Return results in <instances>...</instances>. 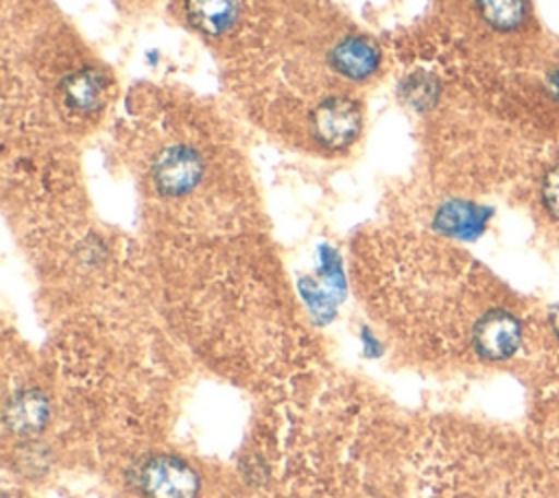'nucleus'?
Here are the masks:
<instances>
[{
    "label": "nucleus",
    "instance_id": "obj_1",
    "mask_svg": "<svg viewBox=\"0 0 559 498\" xmlns=\"http://www.w3.org/2000/svg\"><path fill=\"white\" fill-rule=\"evenodd\" d=\"M138 483L144 498H194L201 485L186 461L168 454L148 459L140 467Z\"/></svg>",
    "mask_w": 559,
    "mask_h": 498
},
{
    "label": "nucleus",
    "instance_id": "obj_2",
    "mask_svg": "<svg viewBox=\"0 0 559 498\" xmlns=\"http://www.w3.org/2000/svg\"><path fill=\"white\" fill-rule=\"evenodd\" d=\"M360 131V107L354 98L330 96L312 111V135L325 149L349 146Z\"/></svg>",
    "mask_w": 559,
    "mask_h": 498
},
{
    "label": "nucleus",
    "instance_id": "obj_3",
    "mask_svg": "<svg viewBox=\"0 0 559 498\" xmlns=\"http://www.w3.org/2000/svg\"><path fill=\"white\" fill-rule=\"evenodd\" d=\"M522 343V323L502 308L487 310L472 330V345L485 360H507Z\"/></svg>",
    "mask_w": 559,
    "mask_h": 498
},
{
    "label": "nucleus",
    "instance_id": "obj_4",
    "mask_svg": "<svg viewBox=\"0 0 559 498\" xmlns=\"http://www.w3.org/2000/svg\"><path fill=\"white\" fill-rule=\"evenodd\" d=\"M203 177L201 155L186 146L175 144L164 149L153 164V183L166 197H181L197 188Z\"/></svg>",
    "mask_w": 559,
    "mask_h": 498
},
{
    "label": "nucleus",
    "instance_id": "obj_5",
    "mask_svg": "<svg viewBox=\"0 0 559 498\" xmlns=\"http://www.w3.org/2000/svg\"><path fill=\"white\" fill-rule=\"evenodd\" d=\"M332 68L352 81H362L371 76L380 66V50L373 42L360 35L341 39L330 52Z\"/></svg>",
    "mask_w": 559,
    "mask_h": 498
},
{
    "label": "nucleus",
    "instance_id": "obj_6",
    "mask_svg": "<svg viewBox=\"0 0 559 498\" xmlns=\"http://www.w3.org/2000/svg\"><path fill=\"white\" fill-rule=\"evenodd\" d=\"M190 24L210 37L227 33L238 20V0H186Z\"/></svg>",
    "mask_w": 559,
    "mask_h": 498
},
{
    "label": "nucleus",
    "instance_id": "obj_7",
    "mask_svg": "<svg viewBox=\"0 0 559 498\" xmlns=\"http://www.w3.org/2000/svg\"><path fill=\"white\" fill-rule=\"evenodd\" d=\"M66 103L76 111H94L103 105L105 79L94 68H81L68 74L61 83Z\"/></svg>",
    "mask_w": 559,
    "mask_h": 498
},
{
    "label": "nucleus",
    "instance_id": "obj_8",
    "mask_svg": "<svg viewBox=\"0 0 559 498\" xmlns=\"http://www.w3.org/2000/svg\"><path fill=\"white\" fill-rule=\"evenodd\" d=\"M48 422V402L39 391L26 389L11 398L7 406V424L20 435H33Z\"/></svg>",
    "mask_w": 559,
    "mask_h": 498
},
{
    "label": "nucleus",
    "instance_id": "obj_9",
    "mask_svg": "<svg viewBox=\"0 0 559 498\" xmlns=\"http://www.w3.org/2000/svg\"><path fill=\"white\" fill-rule=\"evenodd\" d=\"M485 212L472 203L463 201H450L439 208L435 216V227L443 234L459 236V238H472L483 229Z\"/></svg>",
    "mask_w": 559,
    "mask_h": 498
},
{
    "label": "nucleus",
    "instance_id": "obj_10",
    "mask_svg": "<svg viewBox=\"0 0 559 498\" xmlns=\"http://www.w3.org/2000/svg\"><path fill=\"white\" fill-rule=\"evenodd\" d=\"M476 7L496 31H513L526 17V0H476Z\"/></svg>",
    "mask_w": 559,
    "mask_h": 498
},
{
    "label": "nucleus",
    "instance_id": "obj_11",
    "mask_svg": "<svg viewBox=\"0 0 559 498\" xmlns=\"http://www.w3.org/2000/svg\"><path fill=\"white\" fill-rule=\"evenodd\" d=\"M402 92L411 105H415L417 109H424V107L432 105L437 85H435V81L426 83V76H421V74H413L408 81H404Z\"/></svg>",
    "mask_w": 559,
    "mask_h": 498
},
{
    "label": "nucleus",
    "instance_id": "obj_12",
    "mask_svg": "<svg viewBox=\"0 0 559 498\" xmlns=\"http://www.w3.org/2000/svg\"><path fill=\"white\" fill-rule=\"evenodd\" d=\"M542 199L550 216L559 221V164L552 166L542 181Z\"/></svg>",
    "mask_w": 559,
    "mask_h": 498
},
{
    "label": "nucleus",
    "instance_id": "obj_13",
    "mask_svg": "<svg viewBox=\"0 0 559 498\" xmlns=\"http://www.w3.org/2000/svg\"><path fill=\"white\" fill-rule=\"evenodd\" d=\"M548 87H550L552 94L559 98V68L548 76Z\"/></svg>",
    "mask_w": 559,
    "mask_h": 498
},
{
    "label": "nucleus",
    "instance_id": "obj_14",
    "mask_svg": "<svg viewBox=\"0 0 559 498\" xmlns=\"http://www.w3.org/2000/svg\"><path fill=\"white\" fill-rule=\"evenodd\" d=\"M550 325H552V330H555V334H557V339H559V304L552 308V312H550Z\"/></svg>",
    "mask_w": 559,
    "mask_h": 498
}]
</instances>
